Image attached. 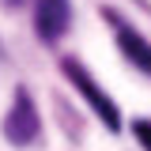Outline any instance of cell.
Masks as SVG:
<instances>
[{
  "instance_id": "6da1fadb",
  "label": "cell",
  "mask_w": 151,
  "mask_h": 151,
  "mask_svg": "<svg viewBox=\"0 0 151 151\" xmlns=\"http://www.w3.org/2000/svg\"><path fill=\"white\" fill-rule=\"evenodd\" d=\"M60 72L68 76V83H72L76 91L87 98V106H91V110L98 113V121H102L106 129H110V132H117V129H121V110L113 106V98H110L106 91H102V87H98V79H94V76L87 72V68H83L79 60L64 57V60H60Z\"/></svg>"
},
{
  "instance_id": "7a4b0ae2",
  "label": "cell",
  "mask_w": 151,
  "mask_h": 151,
  "mask_svg": "<svg viewBox=\"0 0 151 151\" xmlns=\"http://www.w3.org/2000/svg\"><path fill=\"white\" fill-rule=\"evenodd\" d=\"M38 132H42V117H38V106L27 87H15V98H12V110L4 117V140L15 144V147H27L34 144Z\"/></svg>"
},
{
  "instance_id": "3957f363",
  "label": "cell",
  "mask_w": 151,
  "mask_h": 151,
  "mask_svg": "<svg viewBox=\"0 0 151 151\" xmlns=\"http://www.w3.org/2000/svg\"><path fill=\"white\" fill-rule=\"evenodd\" d=\"M102 15H106V23L113 27V38H117L121 53L129 57V64H132V68H140L144 76H151V42H147L144 34H136V30H132L113 8H102Z\"/></svg>"
},
{
  "instance_id": "277c9868",
  "label": "cell",
  "mask_w": 151,
  "mask_h": 151,
  "mask_svg": "<svg viewBox=\"0 0 151 151\" xmlns=\"http://www.w3.org/2000/svg\"><path fill=\"white\" fill-rule=\"evenodd\" d=\"M72 27V0H34V30L45 45H53Z\"/></svg>"
},
{
  "instance_id": "5b68a950",
  "label": "cell",
  "mask_w": 151,
  "mask_h": 151,
  "mask_svg": "<svg viewBox=\"0 0 151 151\" xmlns=\"http://www.w3.org/2000/svg\"><path fill=\"white\" fill-rule=\"evenodd\" d=\"M132 136L140 140V147H144V151H151V121H144V117L132 121Z\"/></svg>"
},
{
  "instance_id": "8992f818",
  "label": "cell",
  "mask_w": 151,
  "mask_h": 151,
  "mask_svg": "<svg viewBox=\"0 0 151 151\" xmlns=\"http://www.w3.org/2000/svg\"><path fill=\"white\" fill-rule=\"evenodd\" d=\"M4 4H12V8H15V4H23V0H4Z\"/></svg>"
},
{
  "instance_id": "52a82bcc",
  "label": "cell",
  "mask_w": 151,
  "mask_h": 151,
  "mask_svg": "<svg viewBox=\"0 0 151 151\" xmlns=\"http://www.w3.org/2000/svg\"><path fill=\"white\" fill-rule=\"evenodd\" d=\"M0 57H4V45H0Z\"/></svg>"
}]
</instances>
